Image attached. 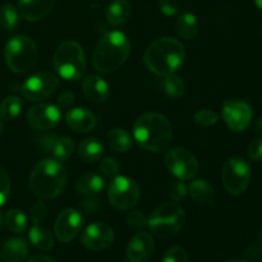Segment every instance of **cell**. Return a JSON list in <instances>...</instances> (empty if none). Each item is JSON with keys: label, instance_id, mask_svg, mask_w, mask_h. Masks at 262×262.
<instances>
[{"label": "cell", "instance_id": "obj_1", "mask_svg": "<svg viewBox=\"0 0 262 262\" xmlns=\"http://www.w3.org/2000/svg\"><path fill=\"white\" fill-rule=\"evenodd\" d=\"M133 137L143 150L163 152L173 142V127L164 115L146 113L135 122Z\"/></svg>", "mask_w": 262, "mask_h": 262}, {"label": "cell", "instance_id": "obj_2", "mask_svg": "<svg viewBox=\"0 0 262 262\" xmlns=\"http://www.w3.org/2000/svg\"><path fill=\"white\" fill-rule=\"evenodd\" d=\"M186 51L181 41L173 37H160L147 46L143 54V61L148 71L156 76H168L176 73L183 64Z\"/></svg>", "mask_w": 262, "mask_h": 262}, {"label": "cell", "instance_id": "obj_3", "mask_svg": "<svg viewBox=\"0 0 262 262\" xmlns=\"http://www.w3.org/2000/svg\"><path fill=\"white\" fill-rule=\"evenodd\" d=\"M130 54V42L120 31L106 32L95 48L92 66L100 73H112L127 61Z\"/></svg>", "mask_w": 262, "mask_h": 262}, {"label": "cell", "instance_id": "obj_4", "mask_svg": "<svg viewBox=\"0 0 262 262\" xmlns=\"http://www.w3.org/2000/svg\"><path fill=\"white\" fill-rule=\"evenodd\" d=\"M66 168L55 159H45L35 166L30 176V187L41 200H51L60 196L67 186Z\"/></svg>", "mask_w": 262, "mask_h": 262}, {"label": "cell", "instance_id": "obj_5", "mask_svg": "<svg viewBox=\"0 0 262 262\" xmlns=\"http://www.w3.org/2000/svg\"><path fill=\"white\" fill-rule=\"evenodd\" d=\"M86 54L77 41L61 42L54 54V68L67 81H77L86 71Z\"/></svg>", "mask_w": 262, "mask_h": 262}, {"label": "cell", "instance_id": "obj_6", "mask_svg": "<svg viewBox=\"0 0 262 262\" xmlns=\"http://www.w3.org/2000/svg\"><path fill=\"white\" fill-rule=\"evenodd\" d=\"M4 58L10 71L17 74H25L30 72L37 61V46L28 36H14L5 43Z\"/></svg>", "mask_w": 262, "mask_h": 262}, {"label": "cell", "instance_id": "obj_7", "mask_svg": "<svg viewBox=\"0 0 262 262\" xmlns=\"http://www.w3.org/2000/svg\"><path fill=\"white\" fill-rule=\"evenodd\" d=\"M184 217V210L178 202H165L151 212L147 225L156 237L168 239L182 229Z\"/></svg>", "mask_w": 262, "mask_h": 262}, {"label": "cell", "instance_id": "obj_8", "mask_svg": "<svg viewBox=\"0 0 262 262\" xmlns=\"http://www.w3.org/2000/svg\"><path fill=\"white\" fill-rule=\"evenodd\" d=\"M223 186L232 196H241L250 186L251 165L241 158L229 159L222 169Z\"/></svg>", "mask_w": 262, "mask_h": 262}, {"label": "cell", "instance_id": "obj_9", "mask_svg": "<svg viewBox=\"0 0 262 262\" xmlns=\"http://www.w3.org/2000/svg\"><path fill=\"white\" fill-rule=\"evenodd\" d=\"M141 188L137 182L124 176H117L110 182L107 199L118 210H130L138 204Z\"/></svg>", "mask_w": 262, "mask_h": 262}, {"label": "cell", "instance_id": "obj_10", "mask_svg": "<svg viewBox=\"0 0 262 262\" xmlns=\"http://www.w3.org/2000/svg\"><path fill=\"white\" fill-rule=\"evenodd\" d=\"M165 166L179 181H189L199 174L200 165L191 151L182 147L171 148L165 155Z\"/></svg>", "mask_w": 262, "mask_h": 262}, {"label": "cell", "instance_id": "obj_11", "mask_svg": "<svg viewBox=\"0 0 262 262\" xmlns=\"http://www.w3.org/2000/svg\"><path fill=\"white\" fill-rule=\"evenodd\" d=\"M59 79L51 72H40L26 79L22 84V94L27 100L40 102L49 99L58 90Z\"/></svg>", "mask_w": 262, "mask_h": 262}, {"label": "cell", "instance_id": "obj_12", "mask_svg": "<svg viewBox=\"0 0 262 262\" xmlns=\"http://www.w3.org/2000/svg\"><path fill=\"white\" fill-rule=\"evenodd\" d=\"M225 124L233 132H243L253 117L252 106L245 100H227L222 106Z\"/></svg>", "mask_w": 262, "mask_h": 262}, {"label": "cell", "instance_id": "obj_13", "mask_svg": "<svg viewBox=\"0 0 262 262\" xmlns=\"http://www.w3.org/2000/svg\"><path fill=\"white\" fill-rule=\"evenodd\" d=\"M48 207H46L45 202L37 201L32 206L31 210V216H32V227H31L28 237H30L31 243L35 246L36 248L42 251H49L54 247V235L48 228L43 227L42 223L43 217H45Z\"/></svg>", "mask_w": 262, "mask_h": 262}, {"label": "cell", "instance_id": "obj_14", "mask_svg": "<svg viewBox=\"0 0 262 262\" xmlns=\"http://www.w3.org/2000/svg\"><path fill=\"white\" fill-rule=\"evenodd\" d=\"M114 241V232L106 223L96 222L90 224L81 235V243L91 251H102Z\"/></svg>", "mask_w": 262, "mask_h": 262}, {"label": "cell", "instance_id": "obj_15", "mask_svg": "<svg viewBox=\"0 0 262 262\" xmlns=\"http://www.w3.org/2000/svg\"><path fill=\"white\" fill-rule=\"evenodd\" d=\"M83 224L81 212L74 209H66L56 217L54 233L60 242L68 243L78 235Z\"/></svg>", "mask_w": 262, "mask_h": 262}, {"label": "cell", "instance_id": "obj_16", "mask_svg": "<svg viewBox=\"0 0 262 262\" xmlns=\"http://www.w3.org/2000/svg\"><path fill=\"white\" fill-rule=\"evenodd\" d=\"M60 110L53 104H37L27 112V123L38 130H48L60 122Z\"/></svg>", "mask_w": 262, "mask_h": 262}, {"label": "cell", "instance_id": "obj_17", "mask_svg": "<svg viewBox=\"0 0 262 262\" xmlns=\"http://www.w3.org/2000/svg\"><path fill=\"white\" fill-rule=\"evenodd\" d=\"M154 247L155 242L152 235L145 232L136 233L128 243V262H148L154 253Z\"/></svg>", "mask_w": 262, "mask_h": 262}, {"label": "cell", "instance_id": "obj_18", "mask_svg": "<svg viewBox=\"0 0 262 262\" xmlns=\"http://www.w3.org/2000/svg\"><path fill=\"white\" fill-rule=\"evenodd\" d=\"M41 146L43 151L49 152L55 160L66 161L73 155L74 142L67 136H48L41 138Z\"/></svg>", "mask_w": 262, "mask_h": 262}, {"label": "cell", "instance_id": "obj_19", "mask_svg": "<svg viewBox=\"0 0 262 262\" xmlns=\"http://www.w3.org/2000/svg\"><path fill=\"white\" fill-rule=\"evenodd\" d=\"M66 123L72 130L77 133H89L97 124L96 115L84 107H74L66 114Z\"/></svg>", "mask_w": 262, "mask_h": 262}, {"label": "cell", "instance_id": "obj_20", "mask_svg": "<svg viewBox=\"0 0 262 262\" xmlns=\"http://www.w3.org/2000/svg\"><path fill=\"white\" fill-rule=\"evenodd\" d=\"M56 0H18V10L26 20L37 22L45 18Z\"/></svg>", "mask_w": 262, "mask_h": 262}, {"label": "cell", "instance_id": "obj_21", "mask_svg": "<svg viewBox=\"0 0 262 262\" xmlns=\"http://www.w3.org/2000/svg\"><path fill=\"white\" fill-rule=\"evenodd\" d=\"M82 89H83L84 95L87 99L92 102H104L107 100L110 94V89L107 82L104 78L99 76H89L83 79L82 83Z\"/></svg>", "mask_w": 262, "mask_h": 262}, {"label": "cell", "instance_id": "obj_22", "mask_svg": "<svg viewBox=\"0 0 262 262\" xmlns=\"http://www.w3.org/2000/svg\"><path fill=\"white\" fill-rule=\"evenodd\" d=\"M30 248L23 238H10L0 248V260L3 262H22L28 256Z\"/></svg>", "mask_w": 262, "mask_h": 262}, {"label": "cell", "instance_id": "obj_23", "mask_svg": "<svg viewBox=\"0 0 262 262\" xmlns=\"http://www.w3.org/2000/svg\"><path fill=\"white\" fill-rule=\"evenodd\" d=\"M188 193L197 205L206 206L215 199V189L212 184L206 179H194L188 186Z\"/></svg>", "mask_w": 262, "mask_h": 262}, {"label": "cell", "instance_id": "obj_24", "mask_svg": "<svg viewBox=\"0 0 262 262\" xmlns=\"http://www.w3.org/2000/svg\"><path fill=\"white\" fill-rule=\"evenodd\" d=\"M104 178L97 173H84L76 182V189L84 196H96L104 189Z\"/></svg>", "mask_w": 262, "mask_h": 262}, {"label": "cell", "instance_id": "obj_25", "mask_svg": "<svg viewBox=\"0 0 262 262\" xmlns=\"http://www.w3.org/2000/svg\"><path fill=\"white\" fill-rule=\"evenodd\" d=\"M130 13H132V7L128 0H114L107 7L106 20L113 27L122 26L129 19Z\"/></svg>", "mask_w": 262, "mask_h": 262}, {"label": "cell", "instance_id": "obj_26", "mask_svg": "<svg viewBox=\"0 0 262 262\" xmlns=\"http://www.w3.org/2000/svg\"><path fill=\"white\" fill-rule=\"evenodd\" d=\"M77 152L84 163H95L104 155V145L97 138H86L79 143Z\"/></svg>", "mask_w": 262, "mask_h": 262}, {"label": "cell", "instance_id": "obj_27", "mask_svg": "<svg viewBox=\"0 0 262 262\" xmlns=\"http://www.w3.org/2000/svg\"><path fill=\"white\" fill-rule=\"evenodd\" d=\"M199 19L191 12H184L177 19V32L184 40H192L199 33Z\"/></svg>", "mask_w": 262, "mask_h": 262}, {"label": "cell", "instance_id": "obj_28", "mask_svg": "<svg viewBox=\"0 0 262 262\" xmlns=\"http://www.w3.org/2000/svg\"><path fill=\"white\" fill-rule=\"evenodd\" d=\"M106 142L117 152H127L133 146V140L129 133L122 128H114L106 135Z\"/></svg>", "mask_w": 262, "mask_h": 262}, {"label": "cell", "instance_id": "obj_29", "mask_svg": "<svg viewBox=\"0 0 262 262\" xmlns=\"http://www.w3.org/2000/svg\"><path fill=\"white\" fill-rule=\"evenodd\" d=\"M161 87H163L164 92L173 99H179V97L183 96L184 91H186V84H184L183 79L177 76L176 73L163 76Z\"/></svg>", "mask_w": 262, "mask_h": 262}, {"label": "cell", "instance_id": "obj_30", "mask_svg": "<svg viewBox=\"0 0 262 262\" xmlns=\"http://www.w3.org/2000/svg\"><path fill=\"white\" fill-rule=\"evenodd\" d=\"M23 101L18 96H8L0 102V118L2 120H13L20 114Z\"/></svg>", "mask_w": 262, "mask_h": 262}, {"label": "cell", "instance_id": "obj_31", "mask_svg": "<svg viewBox=\"0 0 262 262\" xmlns=\"http://www.w3.org/2000/svg\"><path fill=\"white\" fill-rule=\"evenodd\" d=\"M19 25V15L14 5L4 4L0 7V27L5 32H13Z\"/></svg>", "mask_w": 262, "mask_h": 262}, {"label": "cell", "instance_id": "obj_32", "mask_svg": "<svg viewBox=\"0 0 262 262\" xmlns=\"http://www.w3.org/2000/svg\"><path fill=\"white\" fill-rule=\"evenodd\" d=\"M4 222L9 230L17 234H22L27 229V216L22 210L12 209L5 214Z\"/></svg>", "mask_w": 262, "mask_h": 262}, {"label": "cell", "instance_id": "obj_33", "mask_svg": "<svg viewBox=\"0 0 262 262\" xmlns=\"http://www.w3.org/2000/svg\"><path fill=\"white\" fill-rule=\"evenodd\" d=\"M193 120L197 125H200V127H211V125L217 123L219 115H217L214 110L202 109L199 110V112L193 115Z\"/></svg>", "mask_w": 262, "mask_h": 262}, {"label": "cell", "instance_id": "obj_34", "mask_svg": "<svg viewBox=\"0 0 262 262\" xmlns=\"http://www.w3.org/2000/svg\"><path fill=\"white\" fill-rule=\"evenodd\" d=\"M163 262H188V253L181 246H174L164 253Z\"/></svg>", "mask_w": 262, "mask_h": 262}, {"label": "cell", "instance_id": "obj_35", "mask_svg": "<svg viewBox=\"0 0 262 262\" xmlns=\"http://www.w3.org/2000/svg\"><path fill=\"white\" fill-rule=\"evenodd\" d=\"M119 163L114 158H105L100 163V173L107 178H114L119 173Z\"/></svg>", "mask_w": 262, "mask_h": 262}, {"label": "cell", "instance_id": "obj_36", "mask_svg": "<svg viewBox=\"0 0 262 262\" xmlns=\"http://www.w3.org/2000/svg\"><path fill=\"white\" fill-rule=\"evenodd\" d=\"M10 193V178L7 170L0 166V207L7 202Z\"/></svg>", "mask_w": 262, "mask_h": 262}, {"label": "cell", "instance_id": "obj_37", "mask_svg": "<svg viewBox=\"0 0 262 262\" xmlns=\"http://www.w3.org/2000/svg\"><path fill=\"white\" fill-rule=\"evenodd\" d=\"M188 194V187L184 184L183 181L176 182L170 188V197L174 202H182Z\"/></svg>", "mask_w": 262, "mask_h": 262}, {"label": "cell", "instance_id": "obj_38", "mask_svg": "<svg viewBox=\"0 0 262 262\" xmlns=\"http://www.w3.org/2000/svg\"><path fill=\"white\" fill-rule=\"evenodd\" d=\"M159 9L168 17H174L179 12V4L177 0H159Z\"/></svg>", "mask_w": 262, "mask_h": 262}, {"label": "cell", "instance_id": "obj_39", "mask_svg": "<svg viewBox=\"0 0 262 262\" xmlns=\"http://www.w3.org/2000/svg\"><path fill=\"white\" fill-rule=\"evenodd\" d=\"M127 224L130 228H133V229H141V228H143L147 224V220H146L145 215L142 212L132 211L130 214H128Z\"/></svg>", "mask_w": 262, "mask_h": 262}, {"label": "cell", "instance_id": "obj_40", "mask_svg": "<svg viewBox=\"0 0 262 262\" xmlns=\"http://www.w3.org/2000/svg\"><path fill=\"white\" fill-rule=\"evenodd\" d=\"M248 158L252 161H261L262 160V138L253 140L250 143L247 148Z\"/></svg>", "mask_w": 262, "mask_h": 262}, {"label": "cell", "instance_id": "obj_41", "mask_svg": "<svg viewBox=\"0 0 262 262\" xmlns=\"http://www.w3.org/2000/svg\"><path fill=\"white\" fill-rule=\"evenodd\" d=\"M74 101H76V97H74V94L72 91L66 90V91H63L59 94L58 104H59V106L63 107V109L71 107L72 105L74 104Z\"/></svg>", "mask_w": 262, "mask_h": 262}, {"label": "cell", "instance_id": "obj_42", "mask_svg": "<svg viewBox=\"0 0 262 262\" xmlns=\"http://www.w3.org/2000/svg\"><path fill=\"white\" fill-rule=\"evenodd\" d=\"M261 253L262 252H261L260 247H258V245L251 246V247H248L247 251H246V257H247L248 260H251V261H255V260H257L258 257H260Z\"/></svg>", "mask_w": 262, "mask_h": 262}, {"label": "cell", "instance_id": "obj_43", "mask_svg": "<svg viewBox=\"0 0 262 262\" xmlns=\"http://www.w3.org/2000/svg\"><path fill=\"white\" fill-rule=\"evenodd\" d=\"M97 202L99 201H96V200H87V201H84L83 204L84 210L89 212L96 211V210L99 209V204H97Z\"/></svg>", "mask_w": 262, "mask_h": 262}, {"label": "cell", "instance_id": "obj_44", "mask_svg": "<svg viewBox=\"0 0 262 262\" xmlns=\"http://www.w3.org/2000/svg\"><path fill=\"white\" fill-rule=\"evenodd\" d=\"M27 262H56V261L53 260V258L48 257V256L38 255V256H35V257L30 258Z\"/></svg>", "mask_w": 262, "mask_h": 262}, {"label": "cell", "instance_id": "obj_45", "mask_svg": "<svg viewBox=\"0 0 262 262\" xmlns=\"http://www.w3.org/2000/svg\"><path fill=\"white\" fill-rule=\"evenodd\" d=\"M256 132H257L258 137L262 138V118H260L256 123Z\"/></svg>", "mask_w": 262, "mask_h": 262}, {"label": "cell", "instance_id": "obj_46", "mask_svg": "<svg viewBox=\"0 0 262 262\" xmlns=\"http://www.w3.org/2000/svg\"><path fill=\"white\" fill-rule=\"evenodd\" d=\"M255 4L258 9L262 10V0H255Z\"/></svg>", "mask_w": 262, "mask_h": 262}, {"label": "cell", "instance_id": "obj_47", "mask_svg": "<svg viewBox=\"0 0 262 262\" xmlns=\"http://www.w3.org/2000/svg\"><path fill=\"white\" fill-rule=\"evenodd\" d=\"M258 247H260V250H261V252H262V233H261V235H260V238H258Z\"/></svg>", "mask_w": 262, "mask_h": 262}, {"label": "cell", "instance_id": "obj_48", "mask_svg": "<svg viewBox=\"0 0 262 262\" xmlns=\"http://www.w3.org/2000/svg\"><path fill=\"white\" fill-rule=\"evenodd\" d=\"M3 133V122H2V118H0V136Z\"/></svg>", "mask_w": 262, "mask_h": 262}, {"label": "cell", "instance_id": "obj_49", "mask_svg": "<svg viewBox=\"0 0 262 262\" xmlns=\"http://www.w3.org/2000/svg\"><path fill=\"white\" fill-rule=\"evenodd\" d=\"M2 225H3V216L0 215V227H2Z\"/></svg>", "mask_w": 262, "mask_h": 262}, {"label": "cell", "instance_id": "obj_50", "mask_svg": "<svg viewBox=\"0 0 262 262\" xmlns=\"http://www.w3.org/2000/svg\"><path fill=\"white\" fill-rule=\"evenodd\" d=\"M228 262H246V261H228Z\"/></svg>", "mask_w": 262, "mask_h": 262}, {"label": "cell", "instance_id": "obj_51", "mask_svg": "<svg viewBox=\"0 0 262 262\" xmlns=\"http://www.w3.org/2000/svg\"><path fill=\"white\" fill-rule=\"evenodd\" d=\"M260 262H262V260H261V261H260Z\"/></svg>", "mask_w": 262, "mask_h": 262}]
</instances>
